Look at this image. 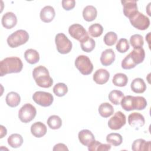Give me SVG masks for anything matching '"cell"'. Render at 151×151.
<instances>
[{
	"label": "cell",
	"mask_w": 151,
	"mask_h": 151,
	"mask_svg": "<svg viewBox=\"0 0 151 151\" xmlns=\"http://www.w3.org/2000/svg\"><path fill=\"white\" fill-rule=\"evenodd\" d=\"M22 67V62L19 57H6L0 63V76L2 77L10 73H19Z\"/></svg>",
	"instance_id": "1"
},
{
	"label": "cell",
	"mask_w": 151,
	"mask_h": 151,
	"mask_svg": "<svg viewBox=\"0 0 151 151\" xmlns=\"http://www.w3.org/2000/svg\"><path fill=\"white\" fill-rule=\"evenodd\" d=\"M145 57V52L142 47L134 48L122 61V67L125 70L132 69L142 63Z\"/></svg>",
	"instance_id": "2"
},
{
	"label": "cell",
	"mask_w": 151,
	"mask_h": 151,
	"mask_svg": "<svg viewBox=\"0 0 151 151\" xmlns=\"http://www.w3.org/2000/svg\"><path fill=\"white\" fill-rule=\"evenodd\" d=\"M32 76L39 87L49 88L53 84V80L50 76L48 69L42 65H39L34 68Z\"/></svg>",
	"instance_id": "3"
},
{
	"label": "cell",
	"mask_w": 151,
	"mask_h": 151,
	"mask_svg": "<svg viewBox=\"0 0 151 151\" xmlns=\"http://www.w3.org/2000/svg\"><path fill=\"white\" fill-rule=\"evenodd\" d=\"M28 40V33L24 29H19L13 32L8 37L7 43L11 48H16L25 44Z\"/></svg>",
	"instance_id": "4"
},
{
	"label": "cell",
	"mask_w": 151,
	"mask_h": 151,
	"mask_svg": "<svg viewBox=\"0 0 151 151\" xmlns=\"http://www.w3.org/2000/svg\"><path fill=\"white\" fill-rule=\"evenodd\" d=\"M55 42L57 50L60 54H68L72 49V42L63 33H58L55 35Z\"/></svg>",
	"instance_id": "5"
},
{
	"label": "cell",
	"mask_w": 151,
	"mask_h": 151,
	"mask_svg": "<svg viewBox=\"0 0 151 151\" xmlns=\"http://www.w3.org/2000/svg\"><path fill=\"white\" fill-rule=\"evenodd\" d=\"M129 20L131 24L139 30H145L150 25L149 18L138 11L129 18Z\"/></svg>",
	"instance_id": "6"
},
{
	"label": "cell",
	"mask_w": 151,
	"mask_h": 151,
	"mask_svg": "<svg viewBox=\"0 0 151 151\" xmlns=\"http://www.w3.org/2000/svg\"><path fill=\"white\" fill-rule=\"evenodd\" d=\"M75 65L83 75L90 74L93 70V65L90 58L84 55H79L76 58Z\"/></svg>",
	"instance_id": "7"
},
{
	"label": "cell",
	"mask_w": 151,
	"mask_h": 151,
	"mask_svg": "<svg viewBox=\"0 0 151 151\" xmlns=\"http://www.w3.org/2000/svg\"><path fill=\"white\" fill-rule=\"evenodd\" d=\"M37 110L35 107L30 103H26L19 110L18 117L23 123H28L35 117Z\"/></svg>",
	"instance_id": "8"
},
{
	"label": "cell",
	"mask_w": 151,
	"mask_h": 151,
	"mask_svg": "<svg viewBox=\"0 0 151 151\" xmlns=\"http://www.w3.org/2000/svg\"><path fill=\"white\" fill-rule=\"evenodd\" d=\"M33 100L38 105L42 107H48L52 104L54 101L53 96L48 92L38 91L32 96Z\"/></svg>",
	"instance_id": "9"
},
{
	"label": "cell",
	"mask_w": 151,
	"mask_h": 151,
	"mask_svg": "<svg viewBox=\"0 0 151 151\" xmlns=\"http://www.w3.org/2000/svg\"><path fill=\"white\" fill-rule=\"evenodd\" d=\"M68 32L73 38L78 40L80 42L89 37L86 29L78 24H74L70 25L68 28Z\"/></svg>",
	"instance_id": "10"
},
{
	"label": "cell",
	"mask_w": 151,
	"mask_h": 151,
	"mask_svg": "<svg viewBox=\"0 0 151 151\" xmlns=\"http://www.w3.org/2000/svg\"><path fill=\"white\" fill-rule=\"evenodd\" d=\"M126 122V116L122 111H119L109 119L108 122V126L110 129L117 130L124 126Z\"/></svg>",
	"instance_id": "11"
},
{
	"label": "cell",
	"mask_w": 151,
	"mask_h": 151,
	"mask_svg": "<svg viewBox=\"0 0 151 151\" xmlns=\"http://www.w3.org/2000/svg\"><path fill=\"white\" fill-rule=\"evenodd\" d=\"M128 123L129 125L136 129H139L143 126L145 123L144 116L139 113L133 112L128 116Z\"/></svg>",
	"instance_id": "12"
},
{
	"label": "cell",
	"mask_w": 151,
	"mask_h": 151,
	"mask_svg": "<svg viewBox=\"0 0 151 151\" xmlns=\"http://www.w3.org/2000/svg\"><path fill=\"white\" fill-rule=\"evenodd\" d=\"M121 3L123 6L124 15L129 18L138 11L136 1H134V0L121 1Z\"/></svg>",
	"instance_id": "13"
},
{
	"label": "cell",
	"mask_w": 151,
	"mask_h": 151,
	"mask_svg": "<svg viewBox=\"0 0 151 151\" xmlns=\"http://www.w3.org/2000/svg\"><path fill=\"white\" fill-rule=\"evenodd\" d=\"M1 22L2 26L6 29H11L17 23V18L12 12H6L2 17Z\"/></svg>",
	"instance_id": "14"
},
{
	"label": "cell",
	"mask_w": 151,
	"mask_h": 151,
	"mask_svg": "<svg viewBox=\"0 0 151 151\" xmlns=\"http://www.w3.org/2000/svg\"><path fill=\"white\" fill-rule=\"evenodd\" d=\"M55 15V12L54 8L47 5L44 6L40 11V19L44 22L48 23L53 20Z\"/></svg>",
	"instance_id": "15"
},
{
	"label": "cell",
	"mask_w": 151,
	"mask_h": 151,
	"mask_svg": "<svg viewBox=\"0 0 151 151\" xmlns=\"http://www.w3.org/2000/svg\"><path fill=\"white\" fill-rule=\"evenodd\" d=\"M78 137L80 143L86 146H88L90 144L95 140L94 134L91 131L87 129L81 130L78 134Z\"/></svg>",
	"instance_id": "16"
},
{
	"label": "cell",
	"mask_w": 151,
	"mask_h": 151,
	"mask_svg": "<svg viewBox=\"0 0 151 151\" xmlns=\"http://www.w3.org/2000/svg\"><path fill=\"white\" fill-rule=\"evenodd\" d=\"M109 78V72L107 70L103 68L96 70L93 75V80L98 84H104L106 83Z\"/></svg>",
	"instance_id": "17"
},
{
	"label": "cell",
	"mask_w": 151,
	"mask_h": 151,
	"mask_svg": "<svg viewBox=\"0 0 151 151\" xmlns=\"http://www.w3.org/2000/svg\"><path fill=\"white\" fill-rule=\"evenodd\" d=\"M46 126L41 122L34 123L31 126V132L33 136L40 138L44 136L47 133Z\"/></svg>",
	"instance_id": "18"
},
{
	"label": "cell",
	"mask_w": 151,
	"mask_h": 151,
	"mask_svg": "<svg viewBox=\"0 0 151 151\" xmlns=\"http://www.w3.org/2000/svg\"><path fill=\"white\" fill-rule=\"evenodd\" d=\"M115 53L112 49H106L102 52L100 57L101 64L104 66L111 65L115 60Z\"/></svg>",
	"instance_id": "19"
},
{
	"label": "cell",
	"mask_w": 151,
	"mask_h": 151,
	"mask_svg": "<svg viewBox=\"0 0 151 151\" xmlns=\"http://www.w3.org/2000/svg\"><path fill=\"white\" fill-rule=\"evenodd\" d=\"M151 146L150 141L146 142L143 139L135 140L132 145V149L133 151L150 150Z\"/></svg>",
	"instance_id": "20"
},
{
	"label": "cell",
	"mask_w": 151,
	"mask_h": 151,
	"mask_svg": "<svg viewBox=\"0 0 151 151\" xmlns=\"http://www.w3.org/2000/svg\"><path fill=\"white\" fill-rule=\"evenodd\" d=\"M132 90L136 93H143L146 90V85L141 78H136L131 83Z\"/></svg>",
	"instance_id": "21"
},
{
	"label": "cell",
	"mask_w": 151,
	"mask_h": 151,
	"mask_svg": "<svg viewBox=\"0 0 151 151\" xmlns=\"http://www.w3.org/2000/svg\"><path fill=\"white\" fill-rule=\"evenodd\" d=\"M97 15L96 8L93 5L86 6L83 11V17L84 19L88 22L94 21Z\"/></svg>",
	"instance_id": "22"
},
{
	"label": "cell",
	"mask_w": 151,
	"mask_h": 151,
	"mask_svg": "<svg viewBox=\"0 0 151 151\" xmlns=\"http://www.w3.org/2000/svg\"><path fill=\"white\" fill-rule=\"evenodd\" d=\"M24 57L25 60L31 64H34L40 60V55L35 50L30 48L24 52Z\"/></svg>",
	"instance_id": "23"
},
{
	"label": "cell",
	"mask_w": 151,
	"mask_h": 151,
	"mask_svg": "<svg viewBox=\"0 0 151 151\" xmlns=\"http://www.w3.org/2000/svg\"><path fill=\"white\" fill-rule=\"evenodd\" d=\"M5 101L8 106L11 107H15L19 104L21 101V97L19 95L14 91L9 92L7 94Z\"/></svg>",
	"instance_id": "24"
},
{
	"label": "cell",
	"mask_w": 151,
	"mask_h": 151,
	"mask_svg": "<svg viewBox=\"0 0 151 151\" xmlns=\"http://www.w3.org/2000/svg\"><path fill=\"white\" fill-rule=\"evenodd\" d=\"M99 113L104 118L111 116L114 113V109L112 105L109 103H103L99 107Z\"/></svg>",
	"instance_id": "25"
},
{
	"label": "cell",
	"mask_w": 151,
	"mask_h": 151,
	"mask_svg": "<svg viewBox=\"0 0 151 151\" xmlns=\"http://www.w3.org/2000/svg\"><path fill=\"white\" fill-rule=\"evenodd\" d=\"M8 143L12 148L19 147L23 143V138L21 135L14 133L10 135L7 140Z\"/></svg>",
	"instance_id": "26"
},
{
	"label": "cell",
	"mask_w": 151,
	"mask_h": 151,
	"mask_svg": "<svg viewBox=\"0 0 151 151\" xmlns=\"http://www.w3.org/2000/svg\"><path fill=\"white\" fill-rule=\"evenodd\" d=\"M147 106V101L145 97L142 96H133L132 109L133 110H142Z\"/></svg>",
	"instance_id": "27"
},
{
	"label": "cell",
	"mask_w": 151,
	"mask_h": 151,
	"mask_svg": "<svg viewBox=\"0 0 151 151\" xmlns=\"http://www.w3.org/2000/svg\"><path fill=\"white\" fill-rule=\"evenodd\" d=\"M112 82L116 86L124 87L128 82V77L125 74L117 73L113 76Z\"/></svg>",
	"instance_id": "28"
},
{
	"label": "cell",
	"mask_w": 151,
	"mask_h": 151,
	"mask_svg": "<svg viewBox=\"0 0 151 151\" xmlns=\"http://www.w3.org/2000/svg\"><path fill=\"white\" fill-rule=\"evenodd\" d=\"M80 45L83 51L86 52H90L94 49L96 42L92 38L88 37L85 40L80 42Z\"/></svg>",
	"instance_id": "29"
},
{
	"label": "cell",
	"mask_w": 151,
	"mask_h": 151,
	"mask_svg": "<svg viewBox=\"0 0 151 151\" xmlns=\"http://www.w3.org/2000/svg\"><path fill=\"white\" fill-rule=\"evenodd\" d=\"M123 97L124 94L123 92L117 90H113L111 91L109 94V100L115 105L120 104Z\"/></svg>",
	"instance_id": "30"
},
{
	"label": "cell",
	"mask_w": 151,
	"mask_h": 151,
	"mask_svg": "<svg viewBox=\"0 0 151 151\" xmlns=\"http://www.w3.org/2000/svg\"><path fill=\"white\" fill-rule=\"evenodd\" d=\"M47 124L51 129L56 130L61 127L62 125L61 119L57 115H52L47 119Z\"/></svg>",
	"instance_id": "31"
},
{
	"label": "cell",
	"mask_w": 151,
	"mask_h": 151,
	"mask_svg": "<svg viewBox=\"0 0 151 151\" xmlns=\"http://www.w3.org/2000/svg\"><path fill=\"white\" fill-rule=\"evenodd\" d=\"M106 141L107 143L114 146H117L122 144L123 142V138L119 133H111L107 135Z\"/></svg>",
	"instance_id": "32"
},
{
	"label": "cell",
	"mask_w": 151,
	"mask_h": 151,
	"mask_svg": "<svg viewBox=\"0 0 151 151\" xmlns=\"http://www.w3.org/2000/svg\"><path fill=\"white\" fill-rule=\"evenodd\" d=\"M103 32V28L99 23H95L91 25L88 28V33L93 37H100Z\"/></svg>",
	"instance_id": "33"
},
{
	"label": "cell",
	"mask_w": 151,
	"mask_h": 151,
	"mask_svg": "<svg viewBox=\"0 0 151 151\" xmlns=\"http://www.w3.org/2000/svg\"><path fill=\"white\" fill-rule=\"evenodd\" d=\"M53 92L57 96L63 97L67 93L68 87L64 83H58L54 86Z\"/></svg>",
	"instance_id": "34"
},
{
	"label": "cell",
	"mask_w": 151,
	"mask_h": 151,
	"mask_svg": "<svg viewBox=\"0 0 151 151\" xmlns=\"http://www.w3.org/2000/svg\"><path fill=\"white\" fill-rule=\"evenodd\" d=\"M130 42L134 48L142 47L144 44L143 37L140 34H134L130 38Z\"/></svg>",
	"instance_id": "35"
},
{
	"label": "cell",
	"mask_w": 151,
	"mask_h": 151,
	"mask_svg": "<svg viewBox=\"0 0 151 151\" xmlns=\"http://www.w3.org/2000/svg\"><path fill=\"white\" fill-rule=\"evenodd\" d=\"M129 43L128 40L126 38H121L117 42L116 48L118 52L120 53H124L129 49Z\"/></svg>",
	"instance_id": "36"
},
{
	"label": "cell",
	"mask_w": 151,
	"mask_h": 151,
	"mask_svg": "<svg viewBox=\"0 0 151 151\" xmlns=\"http://www.w3.org/2000/svg\"><path fill=\"white\" fill-rule=\"evenodd\" d=\"M105 44L109 46L114 45L117 40V35L114 32H109L103 38Z\"/></svg>",
	"instance_id": "37"
},
{
	"label": "cell",
	"mask_w": 151,
	"mask_h": 151,
	"mask_svg": "<svg viewBox=\"0 0 151 151\" xmlns=\"http://www.w3.org/2000/svg\"><path fill=\"white\" fill-rule=\"evenodd\" d=\"M132 96H124L121 100L120 104L122 107L126 111L133 110L132 109Z\"/></svg>",
	"instance_id": "38"
},
{
	"label": "cell",
	"mask_w": 151,
	"mask_h": 151,
	"mask_svg": "<svg viewBox=\"0 0 151 151\" xmlns=\"http://www.w3.org/2000/svg\"><path fill=\"white\" fill-rule=\"evenodd\" d=\"M61 3L63 8L67 11L73 9L76 5V1L74 0H63Z\"/></svg>",
	"instance_id": "39"
},
{
	"label": "cell",
	"mask_w": 151,
	"mask_h": 151,
	"mask_svg": "<svg viewBox=\"0 0 151 151\" xmlns=\"http://www.w3.org/2000/svg\"><path fill=\"white\" fill-rule=\"evenodd\" d=\"M111 149V145L109 144H103L101 142L99 145L97 150L98 151H107Z\"/></svg>",
	"instance_id": "40"
},
{
	"label": "cell",
	"mask_w": 151,
	"mask_h": 151,
	"mask_svg": "<svg viewBox=\"0 0 151 151\" xmlns=\"http://www.w3.org/2000/svg\"><path fill=\"white\" fill-rule=\"evenodd\" d=\"M52 150L54 151L55 150H68V149L67 148V146L63 143H58L55 145Z\"/></svg>",
	"instance_id": "41"
},
{
	"label": "cell",
	"mask_w": 151,
	"mask_h": 151,
	"mask_svg": "<svg viewBox=\"0 0 151 151\" xmlns=\"http://www.w3.org/2000/svg\"><path fill=\"white\" fill-rule=\"evenodd\" d=\"M1 137H0L1 138H2L4 136L6 135V133H7L6 129L2 125H1Z\"/></svg>",
	"instance_id": "42"
}]
</instances>
